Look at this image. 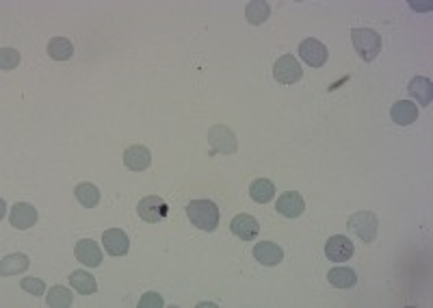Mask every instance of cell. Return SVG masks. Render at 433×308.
<instances>
[{
  "label": "cell",
  "mask_w": 433,
  "mask_h": 308,
  "mask_svg": "<svg viewBox=\"0 0 433 308\" xmlns=\"http://www.w3.org/2000/svg\"><path fill=\"white\" fill-rule=\"evenodd\" d=\"M187 215L193 226L206 233H212L219 226V206L212 200H193L187 206Z\"/></svg>",
  "instance_id": "1"
},
{
  "label": "cell",
  "mask_w": 433,
  "mask_h": 308,
  "mask_svg": "<svg viewBox=\"0 0 433 308\" xmlns=\"http://www.w3.org/2000/svg\"><path fill=\"white\" fill-rule=\"evenodd\" d=\"M351 41L355 46V52H358L360 59L366 61V64H373L381 50V37L373 28H353Z\"/></svg>",
  "instance_id": "2"
},
{
  "label": "cell",
  "mask_w": 433,
  "mask_h": 308,
  "mask_svg": "<svg viewBox=\"0 0 433 308\" xmlns=\"http://www.w3.org/2000/svg\"><path fill=\"white\" fill-rule=\"evenodd\" d=\"M349 228H351V233H355L360 237V241L370 243V241H375V237H377L379 220H377L375 213L362 211V213L351 215V218H349Z\"/></svg>",
  "instance_id": "3"
},
{
  "label": "cell",
  "mask_w": 433,
  "mask_h": 308,
  "mask_svg": "<svg viewBox=\"0 0 433 308\" xmlns=\"http://www.w3.org/2000/svg\"><path fill=\"white\" fill-rule=\"evenodd\" d=\"M273 76H275V81L282 83V85H295V83L301 81L303 68L299 66V61L292 55H284V57H280L275 61Z\"/></svg>",
  "instance_id": "4"
},
{
  "label": "cell",
  "mask_w": 433,
  "mask_h": 308,
  "mask_svg": "<svg viewBox=\"0 0 433 308\" xmlns=\"http://www.w3.org/2000/svg\"><path fill=\"white\" fill-rule=\"evenodd\" d=\"M137 213H139V218H141L143 222L148 224H159L167 218V213H169V206L163 198L159 195H145L139 200V204H137Z\"/></svg>",
  "instance_id": "5"
},
{
  "label": "cell",
  "mask_w": 433,
  "mask_h": 308,
  "mask_svg": "<svg viewBox=\"0 0 433 308\" xmlns=\"http://www.w3.org/2000/svg\"><path fill=\"white\" fill-rule=\"evenodd\" d=\"M299 55L303 59V64H308L310 68H323L325 61H328V48H325V44L310 37V39H303L299 44Z\"/></svg>",
  "instance_id": "6"
},
{
  "label": "cell",
  "mask_w": 433,
  "mask_h": 308,
  "mask_svg": "<svg viewBox=\"0 0 433 308\" xmlns=\"http://www.w3.org/2000/svg\"><path fill=\"white\" fill-rule=\"evenodd\" d=\"M208 142L212 150L221 152V154H234L239 144H236V135L232 133L228 126H212L208 133Z\"/></svg>",
  "instance_id": "7"
},
{
  "label": "cell",
  "mask_w": 433,
  "mask_h": 308,
  "mask_svg": "<svg viewBox=\"0 0 433 308\" xmlns=\"http://www.w3.org/2000/svg\"><path fill=\"white\" fill-rule=\"evenodd\" d=\"M102 243H104V250H106L108 254H111V256H126L128 250H130V239H128V235L123 233V230H119V228L104 230Z\"/></svg>",
  "instance_id": "8"
},
{
  "label": "cell",
  "mask_w": 433,
  "mask_h": 308,
  "mask_svg": "<svg viewBox=\"0 0 433 308\" xmlns=\"http://www.w3.org/2000/svg\"><path fill=\"white\" fill-rule=\"evenodd\" d=\"M353 241L343 235H336L325 243V254H328L332 263H345V260L353 256Z\"/></svg>",
  "instance_id": "9"
},
{
  "label": "cell",
  "mask_w": 433,
  "mask_h": 308,
  "mask_svg": "<svg viewBox=\"0 0 433 308\" xmlns=\"http://www.w3.org/2000/svg\"><path fill=\"white\" fill-rule=\"evenodd\" d=\"M9 222H11L13 228L28 230V228H33L37 224V211H35L33 204L18 202V204H13L11 213H9Z\"/></svg>",
  "instance_id": "10"
},
{
  "label": "cell",
  "mask_w": 433,
  "mask_h": 308,
  "mask_svg": "<svg viewBox=\"0 0 433 308\" xmlns=\"http://www.w3.org/2000/svg\"><path fill=\"white\" fill-rule=\"evenodd\" d=\"M254 258L258 260L260 265L273 267V265L282 263L284 250L277 243H273V241H260V243H256V248H254Z\"/></svg>",
  "instance_id": "11"
},
{
  "label": "cell",
  "mask_w": 433,
  "mask_h": 308,
  "mask_svg": "<svg viewBox=\"0 0 433 308\" xmlns=\"http://www.w3.org/2000/svg\"><path fill=\"white\" fill-rule=\"evenodd\" d=\"M230 228H232V233H234V235H236L239 239H243V241H252V239H256L258 233H260V224H258V220L252 218V215H247V213L236 215V218L232 220Z\"/></svg>",
  "instance_id": "12"
},
{
  "label": "cell",
  "mask_w": 433,
  "mask_h": 308,
  "mask_svg": "<svg viewBox=\"0 0 433 308\" xmlns=\"http://www.w3.org/2000/svg\"><path fill=\"white\" fill-rule=\"evenodd\" d=\"M74 254L87 267H98L102 263V250H100V245L96 241H91V239H83V241L76 243Z\"/></svg>",
  "instance_id": "13"
},
{
  "label": "cell",
  "mask_w": 433,
  "mask_h": 308,
  "mask_svg": "<svg viewBox=\"0 0 433 308\" xmlns=\"http://www.w3.org/2000/svg\"><path fill=\"white\" fill-rule=\"evenodd\" d=\"M152 163V152L143 146H130L123 152V165H126L130 172H143Z\"/></svg>",
  "instance_id": "14"
},
{
  "label": "cell",
  "mask_w": 433,
  "mask_h": 308,
  "mask_svg": "<svg viewBox=\"0 0 433 308\" xmlns=\"http://www.w3.org/2000/svg\"><path fill=\"white\" fill-rule=\"evenodd\" d=\"M275 209L280 215H284V218H299V215L305 211V202L297 191H286L280 200H277Z\"/></svg>",
  "instance_id": "15"
},
{
  "label": "cell",
  "mask_w": 433,
  "mask_h": 308,
  "mask_svg": "<svg viewBox=\"0 0 433 308\" xmlns=\"http://www.w3.org/2000/svg\"><path fill=\"white\" fill-rule=\"evenodd\" d=\"M390 115L399 126H410L419 119V106H416L414 102H410V100H399V102L392 104Z\"/></svg>",
  "instance_id": "16"
},
{
  "label": "cell",
  "mask_w": 433,
  "mask_h": 308,
  "mask_svg": "<svg viewBox=\"0 0 433 308\" xmlns=\"http://www.w3.org/2000/svg\"><path fill=\"white\" fill-rule=\"evenodd\" d=\"M410 94L412 98L423 104V106H429L431 104V98H433V87H431V81L425 79V76H414L410 81Z\"/></svg>",
  "instance_id": "17"
},
{
  "label": "cell",
  "mask_w": 433,
  "mask_h": 308,
  "mask_svg": "<svg viewBox=\"0 0 433 308\" xmlns=\"http://www.w3.org/2000/svg\"><path fill=\"white\" fill-rule=\"evenodd\" d=\"M30 267V260L26 254H7L3 260H0V276L3 278H9V276L22 273Z\"/></svg>",
  "instance_id": "18"
},
{
  "label": "cell",
  "mask_w": 433,
  "mask_h": 308,
  "mask_svg": "<svg viewBox=\"0 0 433 308\" xmlns=\"http://www.w3.org/2000/svg\"><path fill=\"white\" fill-rule=\"evenodd\" d=\"M328 280L336 289H351L355 282H358V273H355L351 267H334L328 271Z\"/></svg>",
  "instance_id": "19"
},
{
  "label": "cell",
  "mask_w": 433,
  "mask_h": 308,
  "mask_svg": "<svg viewBox=\"0 0 433 308\" xmlns=\"http://www.w3.org/2000/svg\"><path fill=\"white\" fill-rule=\"evenodd\" d=\"M271 15V7L269 3H265V0H254V3H250L245 7V18L250 24H265L269 20Z\"/></svg>",
  "instance_id": "20"
},
{
  "label": "cell",
  "mask_w": 433,
  "mask_h": 308,
  "mask_svg": "<svg viewBox=\"0 0 433 308\" xmlns=\"http://www.w3.org/2000/svg\"><path fill=\"white\" fill-rule=\"evenodd\" d=\"M70 285L83 296H91V293H96L98 291V282L89 271H74L70 276Z\"/></svg>",
  "instance_id": "21"
},
{
  "label": "cell",
  "mask_w": 433,
  "mask_h": 308,
  "mask_svg": "<svg viewBox=\"0 0 433 308\" xmlns=\"http://www.w3.org/2000/svg\"><path fill=\"white\" fill-rule=\"evenodd\" d=\"M250 193H252V198L256 200V202L267 204V202H271L273 195H275V184L269 178H258V180L252 182Z\"/></svg>",
  "instance_id": "22"
},
{
  "label": "cell",
  "mask_w": 433,
  "mask_h": 308,
  "mask_svg": "<svg viewBox=\"0 0 433 308\" xmlns=\"http://www.w3.org/2000/svg\"><path fill=\"white\" fill-rule=\"evenodd\" d=\"M76 200H79L85 209H94L100 202V189L91 182H81L79 187H76Z\"/></svg>",
  "instance_id": "23"
},
{
  "label": "cell",
  "mask_w": 433,
  "mask_h": 308,
  "mask_svg": "<svg viewBox=\"0 0 433 308\" xmlns=\"http://www.w3.org/2000/svg\"><path fill=\"white\" fill-rule=\"evenodd\" d=\"M48 55H50V59H54V61H68V59H72V55H74V46H72V41L66 39V37H54V39H50V44H48Z\"/></svg>",
  "instance_id": "24"
},
{
  "label": "cell",
  "mask_w": 433,
  "mask_h": 308,
  "mask_svg": "<svg viewBox=\"0 0 433 308\" xmlns=\"http://www.w3.org/2000/svg\"><path fill=\"white\" fill-rule=\"evenodd\" d=\"M46 304H48L50 308H68L72 306V293H70V289L66 287H52L48 293H46Z\"/></svg>",
  "instance_id": "25"
},
{
  "label": "cell",
  "mask_w": 433,
  "mask_h": 308,
  "mask_svg": "<svg viewBox=\"0 0 433 308\" xmlns=\"http://www.w3.org/2000/svg\"><path fill=\"white\" fill-rule=\"evenodd\" d=\"M20 66V52L13 48H0V68L13 70Z\"/></svg>",
  "instance_id": "26"
},
{
  "label": "cell",
  "mask_w": 433,
  "mask_h": 308,
  "mask_svg": "<svg viewBox=\"0 0 433 308\" xmlns=\"http://www.w3.org/2000/svg\"><path fill=\"white\" fill-rule=\"evenodd\" d=\"M20 287L26 291V293L35 296V298H41V296L46 293V285H43L41 278H24V280L20 282Z\"/></svg>",
  "instance_id": "27"
},
{
  "label": "cell",
  "mask_w": 433,
  "mask_h": 308,
  "mask_svg": "<svg viewBox=\"0 0 433 308\" xmlns=\"http://www.w3.org/2000/svg\"><path fill=\"white\" fill-rule=\"evenodd\" d=\"M165 302L159 293H143V298L139 300V308H163Z\"/></svg>",
  "instance_id": "28"
}]
</instances>
